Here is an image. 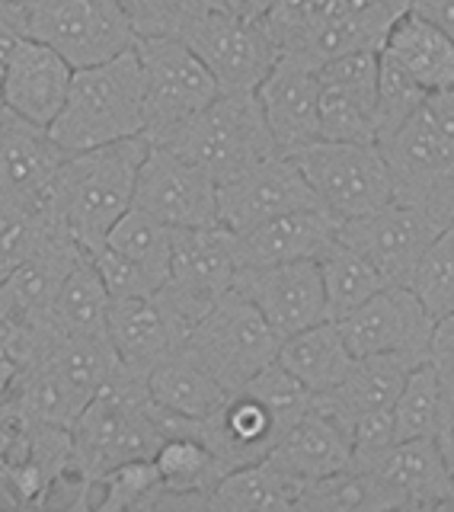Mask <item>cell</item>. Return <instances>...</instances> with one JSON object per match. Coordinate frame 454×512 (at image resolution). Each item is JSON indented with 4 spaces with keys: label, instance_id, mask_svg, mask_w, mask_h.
Masks as SVG:
<instances>
[{
    "label": "cell",
    "instance_id": "obj_17",
    "mask_svg": "<svg viewBox=\"0 0 454 512\" xmlns=\"http://www.w3.org/2000/svg\"><path fill=\"white\" fill-rule=\"evenodd\" d=\"M106 333L125 372L148 378L157 362L186 346L192 324L176 311L164 288H157L154 295L112 301Z\"/></svg>",
    "mask_w": 454,
    "mask_h": 512
},
{
    "label": "cell",
    "instance_id": "obj_41",
    "mask_svg": "<svg viewBox=\"0 0 454 512\" xmlns=\"http://www.w3.org/2000/svg\"><path fill=\"white\" fill-rule=\"evenodd\" d=\"M227 0H122L138 36H176Z\"/></svg>",
    "mask_w": 454,
    "mask_h": 512
},
{
    "label": "cell",
    "instance_id": "obj_52",
    "mask_svg": "<svg viewBox=\"0 0 454 512\" xmlns=\"http://www.w3.org/2000/svg\"><path fill=\"white\" fill-rule=\"evenodd\" d=\"M0 4H7V0H0Z\"/></svg>",
    "mask_w": 454,
    "mask_h": 512
},
{
    "label": "cell",
    "instance_id": "obj_51",
    "mask_svg": "<svg viewBox=\"0 0 454 512\" xmlns=\"http://www.w3.org/2000/svg\"><path fill=\"white\" fill-rule=\"evenodd\" d=\"M454 509V490H451V496H448V503H445V512H451Z\"/></svg>",
    "mask_w": 454,
    "mask_h": 512
},
{
    "label": "cell",
    "instance_id": "obj_20",
    "mask_svg": "<svg viewBox=\"0 0 454 512\" xmlns=\"http://www.w3.org/2000/svg\"><path fill=\"white\" fill-rule=\"evenodd\" d=\"M384 496L387 512L445 509L454 471L439 439H403L368 471Z\"/></svg>",
    "mask_w": 454,
    "mask_h": 512
},
{
    "label": "cell",
    "instance_id": "obj_9",
    "mask_svg": "<svg viewBox=\"0 0 454 512\" xmlns=\"http://www.w3.org/2000/svg\"><path fill=\"white\" fill-rule=\"evenodd\" d=\"M304 180L317 202L339 221L359 218L394 202V176L378 141H327L320 138L298 154Z\"/></svg>",
    "mask_w": 454,
    "mask_h": 512
},
{
    "label": "cell",
    "instance_id": "obj_29",
    "mask_svg": "<svg viewBox=\"0 0 454 512\" xmlns=\"http://www.w3.org/2000/svg\"><path fill=\"white\" fill-rule=\"evenodd\" d=\"M304 484L307 480L263 458L227 471L215 484L208 503H212V512H298Z\"/></svg>",
    "mask_w": 454,
    "mask_h": 512
},
{
    "label": "cell",
    "instance_id": "obj_14",
    "mask_svg": "<svg viewBox=\"0 0 454 512\" xmlns=\"http://www.w3.org/2000/svg\"><path fill=\"white\" fill-rule=\"evenodd\" d=\"M323 208L311 183L304 180L295 157L272 154L250 170L237 173L234 180L218 183V218L227 231L243 234L279 215Z\"/></svg>",
    "mask_w": 454,
    "mask_h": 512
},
{
    "label": "cell",
    "instance_id": "obj_11",
    "mask_svg": "<svg viewBox=\"0 0 454 512\" xmlns=\"http://www.w3.org/2000/svg\"><path fill=\"white\" fill-rule=\"evenodd\" d=\"M237 234L224 224L208 228H173V260L164 295L192 327L212 304L234 288Z\"/></svg>",
    "mask_w": 454,
    "mask_h": 512
},
{
    "label": "cell",
    "instance_id": "obj_12",
    "mask_svg": "<svg viewBox=\"0 0 454 512\" xmlns=\"http://www.w3.org/2000/svg\"><path fill=\"white\" fill-rule=\"evenodd\" d=\"M442 231L445 224L435 221L429 212L394 199L368 215L339 221L336 237L375 263L391 285H410L423 253Z\"/></svg>",
    "mask_w": 454,
    "mask_h": 512
},
{
    "label": "cell",
    "instance_id": "obj_7",
    "mask_svg": "<svg viewBox=\"0 0 454 512\" xmlns=\"http://www.w3.org/2000/svg\"><path fill=\"white\" fill-rule=\"evenodd\" d=\"M135 52L144 77V138L160 144L212 103L221 87L202 58L176 36H138Z\"/></svg>",
    "mask_w": 454,
    "mask_h": 512
},
{
    "label": "cell",
    "instance_id": "obj_26",
    "mask_svg": "<svg viewBox=\"0 0 454 512\" xmlns=\"http://www.w3.org/2000/svg\"><path fill=\"white\" fill-rule=\"evenodd\" d=\"M269 461L301 480L346 471L352 468V432L314 400L311 410L269 452Z\"/></svg>",
    "mask_w": 454,
    "mask_h": 512
},
{
    "label": "cell",
    "instance_id": "obj_25",
    "mask_svg": "<svg viewBox=\"0 0 454 512\" xmlns=\"http://www.w3.org/2000/svg\"><path fill=\"white\" fill-rule=\"evenodd\" d=\"M419 362L397 352H375V356H355L349 375L327 394H314V400L330 410L343 426H352L368 413L394 410L397 397L407 384L410 372Z\"/></svg>",
    "mask_w": 454,
    "mask_h": 512
},
{
    "label": "cell",
    "instance_id": "obj_18",
    "mask_svg": "<svg viewBox=\"0 0 454 512\" xmlns=\"http://www.w3.org/2000/svg\"><path fill=\"white\" fill-rule=\"evenodd\" d=\"M84 250L74 237L58 228H48L39 247L0 282V320L20 330L52 327V304L61 292L68 272L84 260Z\"/></svg>",
    "mask_w": 454,
    "mask_h": 512
},
{
    "label": "cell",
    "instance_id": "obj_36",
    "mask_svg": "<svg viewBox=\"0 0 454 512\" xmlns=\"http://www.w3.org/2000/svg\"><path fill=\"white\" fill-rule=\"evenodd\" d=\"M112 250L125 253L128 260H135L148 276H154L160 285L170 279V260H173V228L154 215L141 212V208H128V212L112 224L106 237Z\"/></svg>",
    "mask_w": 454,
    "mask_h": 512
},
{
    "label": "cell",
    "instance_id": "obj_1",
    "mask_svg": "<svg viewBox=\"0 0 454 512\" xmlns=\"http://www.w3.org/2000/svg\"><path fill=\"white\" fill-rule=\"evenodd\" d=\"M151 141L144 135L112 141L103 148L74 151L64 157L39 212L48 224L74 237L80 250L93 253L135 202L141 160Z\"/></svg>",
    "mask_w": 454,
    "mask_h": 512
},
{
    "label": "cell",
    "instance_id": "obj_46",
    "mask_svg": "<svg viewBox=\"0 0 454 512\" xmlns=\"http://www.w3.org/2000/svg\"><path fill=\"white\" fill-rule=\"evenodd\" d=\"M23 39H26V26H23L20 0H7V4H0V71H4L10 52Z\"/></svg>",
    "mask_w": 454,
    "mask_h": 512
},
{
    "label": "cell",
    "instance_id": "obj_44",
    "mask_svg": "<svg viewBox=\"0 0 454 512\" xmlns=\"http://www.w3.org/2000/svg\"><path fill=\"white\" fill-rule=\"evenodd\" d=\"M397 423H394V410H378L362 416L359 423L352 426V468L371 471L384 455L397 445Z\"/></svg>",
    "mask_w": 454,
    "mask_h": 512
},
{
    "label": "cell",
    "instance_id": "obj_3",
    "mask_svg": "<svg viewBox=\"0 0 454 512\" xmlns=\"http://www.w3.org/2000/svg\"><path fill=\"white\" fill-rule=\"evenodd\" d=\"M394 176V199L454 221V90L429 93L397 132L381 141Z\"/></svg>",
    "mask_w": 454,
    "mask_h": 512
},
{
    "label": "cell",
    "instance_id": "obj_42",
    "mask_svg": "<svg viewBox=\"0 0 454 512\" xmlns=\"http://www.w3.org/2000/svg\"><path fill=\"white\" fill-rule=\"evenodd\" d=\"M48 228L55 224H48L39 208L0 199V282L39 247Z\"/></svg>",
    "mask_w": 454,
    "mask_h": 512
},
{
    "label": "cell",
    "instance_id": "obj_40",
    "mask_svg": "<svg viewBox=\"0 0 454 512\" xmlns=\"http://www.w3.org/2000/svg\"><path fill=\"white\" fill-rule=\"evenodd\" d=\"M426 90L400 68L394 55L381 48V68H378V144L391 138L397 128L407 122L413 112L423 106Z\"/></svg>",
    "mask_w": 454,
    "mask_h": 512
},
{
    "label": "cell",
    "instance_id": "obj_30",
    "mask_svg": "<svg viewBox=\"0 0 454 512\" xmlns=\"http://www.w3.org/2000/svg\"><path fill=\"white\" fill-rule=\"evenodd\" d=\"M148 391L157 407H164L176 416H186V420H205L231 394L224 391V384L186 346L151 368Z\"/></svg>",
    "mask_w": 454,
    "mask_h": 512
},
{
    "label": "cell",
    "instance_id": "obj_6",
    "mask_svg": "<svg viewBox=\"0 0 454 512\" xmlns=\"http://www.w3.org/2000/svg\"><path fill=\"white\" fill-rule=\"evenodd\" d=\"M20 10L26 39L55 48L74 71L103 64L138 42L122 0H20Z\"/></svg>",
    "mask_w": 454,
    "mask_h": 512
},
{
    "label": "cell",
    "instance_id": "obj_37",
    "mask_svg": "<svg viewBox=\"0 0 454 512\" xmlns=\"http://www.w3.org/2000/svg\"><path fill=\"white\" fill-rule=\"evenodd\" d=\"M164 490L154 458H135L93 480L90 509L96 512H151L157 493Z\"/></svg>",
    "mask_w": 454,
    "mask_h": 512
},
{
    "label": "cell",
    "instance_id": "obj_33",
    "mask_svg": "<svg viewBox=\"0 0 454 512\" xmlns=\"http://www.w3.org/2000/svg\"><path fill=\"white\" fill-rule=\"evenodd\" d=\"M320 276H323V292H327V317L343 320L355 308H362L368 298H375L387 282L378 266L365 260L359 250L346 247L336 237V244L320 256Z\"/></svg>",
    "mask_w": 454,
    "mask_h": 512
},
{
    "label": "cell",
    "instance_id": "obj_48",
    "mask_svg": "<svg viewBox=\"0 0 454 512\" xmlns=\"http://www.w3.org/2000/svg\"><path fill=\"white\" fill-rule=\"evenodd\" d=\"M272 4L275 0H227V7L237 10L240 16H250V20H263Z\"/></svg>",
    "mask_w": 454,
    "mask_h": 512
},
{
    "label": "cell",
    "instance_id": "obj_32",
    "mask_svg": "<svg viewBox=\"0 0 454 512\" xmlns=\"http://www.w3.org/2000/svg\"><path fill=\"white\" fill-rule=\"evenodd\" d=\"M320 138L378 141V80L349 84L320 77Z\"/></svg>",
    "mask_w": 454,
    "mask_h": 512
},
{
    "label": "cell",
    "instance_id": "obj_34",
    "mask_svg": "<svg viewBox=\"0 0 454 512\" xmlns=\"http://www.w3.org/2000/svg\"><path fill=\"white\" fill-rule=\"evenodd\" d=\"M112 295L100 276V269L93 266L90 256H84L64 279L61 292L52 304V324L58 333H106L109 324Z\"/></svg>",
    "mask_w": 454,
    "mask_h": 512
},
{
    "label": "cell",
    "instance_id": "obj_15",
    "mask_svg": "<svg viewBox=\"0 0 454 512\" xmlns=\"http://www.w3.org/2000/svg\"><path fill=\"white\" fill-rule=\"evenodd\" d=\"M336 324L355 356L397 352V356H410L416 362L429 359L435 333V317L410 285L381 288L375 298H368L362 308H355Z\"/></svg>",
    "mask_w": 454,
    "mask_h": 512
},
{
    "label": "cell",
    "instance_id": "obj_50",
    "mask_svg": "<svg viewBox=\"0 0 454 512\" xmlns=\"http://www.w3.org/2000/svg\"><path fill=\"white\" fill-rule=\"evenodd\" d=\"M10 116V109H7V103H4V96H0V122H4Z\"/></svg>",
    "mask_w": 454,
    "mask_h": 512
},
{
    "label": "cell",
    "instance_id": "obj_5",
    "mask_svg": "<svg viewBox=\"0 0 454 512\" xmlns=\"http://www.w3.org/2000/svg\"><path fill=\"white\" fill-rule=\"evenodd\" d=\"M160 144L208 170L218 183L279 154L256 93H218Z\"/></svg>",
    "mask_w": 454,
    "mask_h": 512
},
{
    "label": "cell",
    "instance_id": "obj_2",
    "mask_svg": "<svg viewBox=\"0 0 454 512\" xmlns=\"http://www.w3.org/2000/svg\"><path fill=\"white\" fill-rule=\"evenodd\" d=\"M48 135L68 154L144 135V77L135 48L103 64L77 68Z\"/></svg>",
    "mask_w": 454,
    "mask_h": 512
},
{
    "label": "cell",
    "instance_id": "obj_8",
    "mask_svg": "<svg viewBox=\"0 0 454 512\" xmlns=\"http://www.w3.org/2000/svg\"><path fill=\"white\" fill-rule=\"evenodd\" d=\"M282 336L237 288L224 292L192 327L186 349L212 372L224 391L243 388L279 356Z\"/></svg>",
    "mask_w": 454,
    "mask_h": 512
},
{
    "label": "cell",
    "instance_id": "obj_23",
    "mask_svg": "<svg viewBox=\"0 0 454 512\" xmlns=\"http://www.w3.org/2000/svg\"><path fill=\"white\" fill-rule=\"evenodd\" d=\"M68 151L48 128L7 116L0 122V199L39 208Z\"/></svg>",
    "mask_w": 454,
    "mask_h": 512
},
{
    "label": "cell",
    "instance_id": "obj_4",
    "mask_svg": "<svg viewBox=\"0 0 454 512\" xmlns=\"http://www.w3.org/2000/svg\"><path fill=\"white\" fill-rule=\"evenodd\" d=\"M164 442L157 426L148 378L119 368L106 388L96 394L71 426L74 464L90 480L135 458H154Z\"/></svg>",
    "mask_w": 454,
    "mask_h": 512
},
{
    "label": "cell",
    "instance_id": "obj_47",
    "mask_svg": "<svg viewBox=\"0 0 454 512\" xmlns=\"http://www.w3.org/2000/svg\"><path fill=\"white\" fill-rule=\"evenodd\" d=\"M413 13L426 16L454 42V0H413Z\"/></svg>",
    "mask_w": 454,
    "mask_h": 512
},
{
    "label": "cell",
    "instance_id": "obj_45",
    "mask_svg": "<svg viewBox=\"0 0 454 512\" xmlns=\"http://www.w3.org/2000/svg\"><path fill=\"white\" fill-rule=\"evenodd\" d=\"M429 362L435 365V372L442 375V381L454 394V314L435 320L432 346H429Z\"/></svg>",
    "mask_w": 454,
    "mask_h": 512
},
{
    "label": "cell",
    "instance_id": "obj_28",
    "mask_svg": "<svg viewBox=\"0 0 454 512\" xmlns=\"http://www.w3.org/2000/svg\"><path fill=\"white\" fill-rule=\"evenodd\" d=\"M384 52L394 55L426 93L454 90V42L426 16L413 10L403 13L387 32Z\"/></svg>",
    "mask_w": 454,
    "mask_h": 512
},
{
    "label": "cell",
    "instance_id": "obj_31",
    "mask_svg": "<svg viewBox=\"0 0 454 512\" xmlns=\"http://www.w3.org/2000/svg\"><path fill=\"white\" fill-rule=\"evenodd\" d=\"M397 439H439L454 426V394L426 359L419 362L394 404Z\"/></svg>",
    "mask_w": 454,
    "mask_h": 512
},
{
    "label": "cell",
    "instance_id": "obj_19",
    "mask_svg": "<svg viewBox=\"0 0 454 512\" xmlns=\"http://www.w3.org/2000/svg\"><path fill=\"white\" fill-rule=\"evenodd\" d=\"M291 426L285 416L275 410L269 400L250 384L231 391L224 404L208 413L205 420H196L192 436H199L212 452L224 461L227 471L240 468V464H253L269 458V452Z\"/></svg>",
    "mask_w": 454,
    "mask_h": 512
},
{
    "label": "cell",
    "instance_id": "obj_35",
    "mask_svg": "<svg viewBox=\"0 0 454 512\" xmlns=\"http://www.w3.org/2000/svg\"><path fill=\"white\" fill-rule=\"evenodd\" d=\"M164 490L176 493H212L227 474L224 461L199 436H170L154 452Z\"/></svg>",
    "mask_w": 454,
    "mask_h": 512
},
{
    "label": "cell",
    "instance_id": "obj_43",
    "mask_svg": "<svg viewBox=\"0 0 454 512\" xmlns=\"http://www.w3.org/2000/svg\"><path fill=\"white\" fill-rule=\"evenodd\" d=\"M93 266L100 269V276L109 288L112 301H122V298H141V295H154L160 282L154 276H148L135 260H128L125 253L112 250L109 244L96 247L93 253H87Z\"/></svg>",
    "mask_w": 454,
    "mask_h": 512
},
{
    "label": "cell",
    "instance_id": "obj_22",
    "mask_svg": "<svg viewBox=\"0 0 454 512\" xmlns=\"http://www.w3.org/2000/svg\"><path fill=\"white\" fill-rule=\"evenodd\" d=\"M74 68L45 42L23 39L0 71V96L10 116L48 128L68 100Z\"/></svg>",
    "mask_w": 454,
    "mask_h": 512
},
{
    "label": "cell",
    "instance_id": "obj_16",
    "mask_svg": "<svg viewBox=\"0 0 454 512\" xmlns=\"http://www.w3.org/2000/svg\"><path fill=\"white\" fill-rule=\"evenodd\" d=\"M237 292L253 301L269 327L285 340L327 317V292L317 260H295L275 266H247L234 276Z\"/></svg>",
    "mask_w": 454,
    "mask_h": 512
},
{
    "label": "cell",
    "instance_id": "obj_24",
    "mask_svg": "<svg viewBox=\"0 0 454 512\" xmlns=\"http://www.w3.org/2000/svg\"><path fill=\"white\" fill-rule=\"evenodd\" d=\"M336 234L339 218H333L327 208H304V212L279 215L237 234V269L320 260L336 244Z\"/></svg>",
    "mask_w": 454,
    "mask_h": 512
},
{
    "label": "cell",
    "instance_id": "obj_39",
    "mask_svg": "<svg viewBox=\"0 0 454 512\" xmlns=\"http://www.w3.org/2000/svg\"><path fill=\"white\" fill-rule=\"evenodd\" d=\"M410 288L435 320L454 314V221L445 224V231L423 253Z\"/></svg>",
    "mask_w": 454,
    "mask_h": 512
},
{
    "label": "cell",
    "instance_id": "obj_38",
    "mask_svg": "<svg viewBox=\"0 0 454 512\" xmlns=\"http://www.w3.org/2000/svg\"><path fill=\"white\" fill-rule=\"evenodd\" d=\"M298 512H387L375 477L359 468H346L327 477L307 480Z\"/></svg>",
    "mask_w": 454,
    "mask_h": 512
},
{
    "label": "cell",
    "instance_id": "obj_13",
    "mask_svg": "<svg viewBox=\"0 0 454 512\" xmlns=\"http://www.w3.org/2000/svg\"><path fill=\"white\" fill-rule=\"evenodd\" d=\"M135 208L170 228H208L218 218V180L183 154L151 144L135 183Z\"/></svg>",
    "mask_w": 454,
    "mask_h": 512
},
{
    "label": "cell",
    "instance_id": "obj_10",
    "mask_svg": "<svg viewBox=\"0 0 454 512\" xmlns=\"http://www.w3.org/2000/svg\"><path fill=\"white\" fill-rule=\"evenodd\" d=\"M180 39L212 71L221 93H256L272 64L279 61V48L269 39L266 26L240 16L227 4L205 13Z\"/></svg>",
    "mask_w": 454,
    "mask_h": 512
},
{
    "label": "cell",
    "instance_id": "obj_27",
    "mask_svg": "<svg viewBox=\"0 0 454 512\" xmlns=\"http://www.w3.org/2000/svg\"><path fill=\"white\" fill-rule=\"evenodd\" d=\"M288 375H295L311 394H327L349 375L355 352L349 349L336 320H320L314 327L285 336L275 356Z\"/></svg>",
    "mask_w": 454,
    "mask_h": 512
},
{
    "label": "cell",
    "instance_id": "obj_49",
    "mask_svg": "<svg viewBox=\"0 0 454 512\" xmlns=\"http://www.w3.org/2000/svg\"><path fill=\"white\" fill-rule=\"evenodd\" d=\"M439 442H442V448H445V458H448L451 471H454V426L445 432V436H439Z\"/></svg>",
    "mask_w": 454,
    "mask_h": 512
},
{
    "label": "cell",
    "instance_id": "obj_21",
    "mask_svg": "<svg viewBox=\"0 0 454 512\" xmlns=\"http://www.w3.org/2000/svg\"><path fill=\"white\" fill-rule=\"evenodd\" d=\"M256 96L279 154L291 157L320 141V74L314 64L279 55L266 80L256 87Z\"/></svg>",
    "mask_w": 454,
    "mask_h": 512
}]
</instances>
